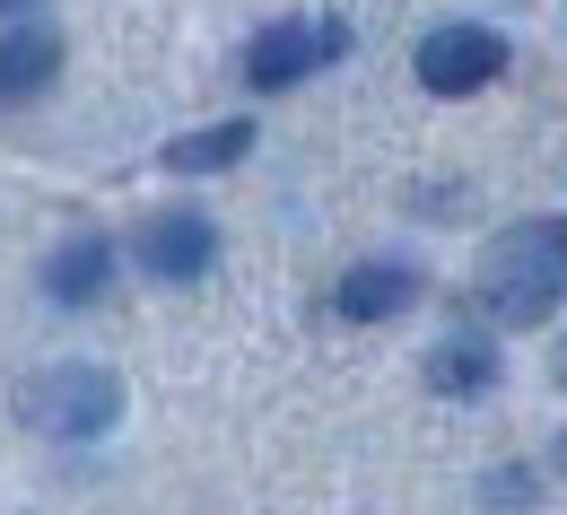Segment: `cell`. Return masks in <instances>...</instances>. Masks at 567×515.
<instances>
[{"mask_svg":"<svg viewBox=\"0 0 567 515\" xmlns=\"http://www.w3.org/2000/svg\"><path fill=\"white\" fill-rule=\"evenodd\" d=\"M472 289H481V315H489V323H515V332H533L542 315H559V297H567V219H515L506 236H489Z\"/></svg>","mask_w":567,"mask_h":515,"instance_id":"6da1fadb","label":"cell"},{"mask_svg":"<svg viewBox=\"0 0 567 515\" xmlns=\"http://www.w3.org/2000/svg\"><path fill=\"white\" fill-rule=\"evenodd\" d=\"M18 420H27L35 437H105V429L123 420V375L87 368V359L44 368V375L18 384Z\"/></svg>","mask_w":567,"mask_h":515,"instance_id":"7a4b0ae2","label":"cell"},{"mask_svg":"<svg viewBox=\"0 0 567 515\" xmlns=\"http://www.w3.org/2000/svg\"><path fill=\"white\" fill-rule=\"evenodd\" d=\"M341 53H350V27L341 18H280V27H262L245 44V79L254 87H297V79H315L323 62H341Z\"/></svg>","mask_w":567,"mask_h":515,"instance_id":"3957f363","label":"cell"},{"mask_svg":"<svg viewBox=\"0 0 567 515\" xmlns=\"http://www.w3.org/2000/svg\"><path fill=\"white\" fill-rule=\"evenodd\" d=\"M506 71V35L497 27H436L420 44V79L436 96H472V87H489Z\"/></svg>","mask_w":567,"mask_h":515,"instance_id":"277c9868","label":"cell"},{"mask_svg":"<svg viewBox=\"0 0 567 515\" xmlns=\"http://www.w3.org/2000/svg\"><path fill=\"white\" fill-rule=\"evenodd\" d=\"M141 262H148V280L184 289V280H202L218 262V227L202 219V210H166V219L141 227Z\"/></svg>","mask_w":567,"mask_h":515,"instance_id":"5b68a950","label":"cell"},{"mask_svg":"<svg viewBox=\"0 0 567 515\" xmlns=\"http://www.w3.org/2000/svg\"><path fill=\"white\" fill-rule=\"evenodd\" d=\"M411 297H420V271H411V262H358L350 280L332 289V306H341L350 323H393V315H411Z\"/></svg>","mask_w":567,"mask_h":515,"instance_id":"8992f818","label":"cell"},{"mask_svg":"<svg viewBox=\"0 0 567 515\" xmlns=\"http://www.w3.org/2000/svg\"><path fill=\"white\" fill-rule=\"evenodd\" d=\"M44 289H53V306H87V297L114 289V245L96 236V227H79L71 245L44 262Z\"/></svg>","mask_w":567,"mask_h":515,"instance_id":"52a82bcc","label":"cell"},{"mask_svg":"<svg viewBox=\"0 0 567 515\" xmlns=\"http://www.w3.org/2000/svg\"><path fill=\"white\" fill-rule=\"evenodd\" d=\"M53 71H62V35L35 27V18H18V27L0 35V96H44Z\"/></svg>","mask_w":567,"mask_h":515,"instance_id":"ba28073f","label":"cell"},{"mask_svg":"<svg viewBox=\"0 0 567 515\" xmlns=\"http://www.w3.org/2000/svg\"><path fill=\"white\" fill-rule=\"evenodd\" d=\"M245 148H254V123H210V132L166 141V166H175V175H218V166H236Z\"/></svg>","mask_w":567,"mask_h":515,"instance_id":"9c48e42d","label":"cell"},{"mask_svg":"<svg viewBox=\"0 0 567 515\" xmlns=\"http://www.w3.org/2000/svg\"><path fill=\"white\" fill-rule=\"evenodd\" d=\"M427 384L436 393H481V384H497V350L489 341H436L427 350Z\"/></svg>","mask_w":567,"mask_h":515,"instance_id":"30bf717a","label":"cell"},{"mask_svg":"<svg viewBox=\"0 0 567 515\" xmlns=\"http://www.w3.org/2000/svg\"><path fill=\"white\" fill-rule=\"evenodd\" d=\"M0 9H9V18H18V9H44V0H0Z\"/></svg>","mask_w":567,"mask_h":515,"instance_id":"8fae6325","label":"cell"},{"mask_svg":"<svg viewBox=\"0 0 567 515\" xmlns=\"http://www.w3.org/2000/svg\"><path fill=\"white\" fill-rule=\"evenodd\" d=\"M559 384H567V341H559Z\"/></svg>","mask_w":567,"mask_h":515,"instance_id":"7c38bea8","label":"cell"}]
</instances>
